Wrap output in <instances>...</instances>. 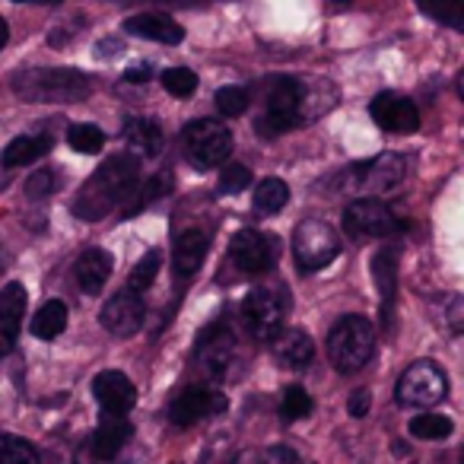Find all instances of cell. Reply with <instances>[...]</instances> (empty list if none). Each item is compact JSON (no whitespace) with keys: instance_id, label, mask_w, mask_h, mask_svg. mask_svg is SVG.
I'll return each instance as SVG.
<instances>
[{"instance_id":"1","label":"cell","mask_w":464,"mask_h":464,"mask_svg":"<svg viewBox=\"0 0 464 464\" xmlns=\"http://www.w3.org/2000/svg\"><path fill=\"white\" fill-rule=\"evenodd\" d=\"M137 181H140V162L130 153H118L90 175L73 200V217L80 219H102L115 210L121 200H130Z\"/></svg>"},{"instance_id":"2","label":"cell","mask_w":464,"mask_h":464,"mask_svg":"<svg viewBox=\"0 0 464 464\" xmlns=\"http://www.w3.org/2000/svg\"><path fill=\"white\" fill-rule=\"evenodd\" d=\"M14 92L23 102H80L92 92V83L71 67H35L16 73Z\"/></svg>"},{"instance_id":"3","label":"cell","mask_w":464,"mask_h":464,"mask_svg":"<svg viewBox=\"0 0 464 464\" xmlns=\"http://www.w3.org/2000/svg\"><path fill=\"white\" fill-rule=\"evenodd\" d=\"M375 331L362 315H343L328 334V356L331 366L343 375H353L372 360Z\"/></svg>"},{"instance_id":"4","label":"cell","mask_w":464,"mask_h":464,"mask_svg":"<svg viewBox=\"0 0 464 464\" xmlns=\"http://www.w3.org/2000/svg\"><path fill=\"white\" fill-rule=\"evenodd\" d=\"M181 150L194 169H217L229 160L232 134L226 124L213 121V118H198V121H188L181 130Z\"/></svg>"},{"instance_id":"5","label":"cell","mask_w":464,"mask_h":464,"mask_svg":"<svg viewBox=\"0 0 464 464\" xmlns=\"http://www.w3.org/2000/svg\"><path fill=\"white\" fill-rule=\"evenodd\" d=\"M404 169H407L404 156L382 153L375 160L356 162V166H350L341 175H347L343 188L353 194V200H360V198H382V194L394 191L401 185V179H404Z\"/></svg>"},{"instance_id":"6","label":"cell","mask_w":464,"mask_h":464,"mask_svg":"<svg viewBox=\"0 0 464 464\" xmlns=\"http://www.w3.org/2000/svg\"><path fill=\"white\" fill-rule=\"evenodd\" d=\"M286 312H290V293L280 290V286H258V290L248 293L246 305H242L248 331L261 343H271L284 331Z\"/></svg>"},{"instance_id":"7","label":"cell","mask_w":464,"mask_h":464,"mask_svg":"<svg viewBox=\"0 0 464 464\" xmlns=\"http://www.w3.org/2000/svg\"><path fill=\"white\" fill-rule=\"evenodd\" d=\"M341 255L337 232L322 219H303L293 232V258L299 274H318Z\"/></svg>"},{"instance_id":"8","label":"cell","mask_w":464,"mask_h":464,"mask_svg":"<svg viewBox=\"0 0 464 464\" xmlns=\"http://www.w3.org/2000/svg\"><path fill=\"white\" fill-rule=\"evenodd\" d=\"M445 394H449V379H445L442 366H436L432 360L411 362L394 388V398L401 407H432Z\"/></svg>"},{"instance_id":"9","label":"cell","mask_w":464,"mask_h":464,"mask_svg":"<svg viewBox=\"0 0 464 464\" xmlns=\"http://www.w3.org/2000/svg\"><path fill=\"white\" fill-rule=\"evenodd\" d=\"M343 226L353 239H382V236H394L398 229H404V219L379 198H360L350 200L343 210Z\"/></svg>"},{"instance_id":"10","label":"cell","mask_w":464,"mask_h":464,"mask_svg":"<svg viewBox=\"0 0 464 464\" xmlns=\"http://www.w3.org/2000/svg\"><path fill=\"white\" fill-rule=\"evenodd\" d=\"M296 124H303V83L284 77L271 86L265 118L258 121V134L277 137V134H284V130L296 128Z\"/></svg>"},{"instance_id":"11","label":"cell","mask_w":464,"mask_h":464,"mask_svg":"<svg viewBox=\"0 0 464 464\" xmlns=\"http://www.w3.org/2000/svg\"><path fill=\"white\" fill-rule=\"evenodd\" d=\"M229 258L236 261L242 274H252V277H261L274 267L277 261V252H274V242L267 239L265 232L258 229H239L229 242Z\"/></svg>"},{"instance_id":"12","label":"cell","mask_w":464,"mask_h":464,"mask_svg":"<svg viewBox=\"0 0 464 464\" xmlns=\"http://www.w3.org/2000/svg\"><path fill=\"white\" fill-rule=\"evenodd\" d=\"M143 318H147V303H143L140 293L134 290H121L102 305L99 312V322L109 334L115 337H130L143 328Z\"/></svg>"},{"instance_id":"13","label":"cell","mask_w":464,"mask_h":464,"mask_svg":"<svg viewBox=\"0 0 464 464\" xmlns=\"http://www.w3.org/2000/svg\"><path fill=\"white\" fill-rule=\"evenodd\" d=\"M369 115L388 134H413L420 128V111L413 99L401 96V92H379L369 105Z\"/></svg>"},{"instance_id":"14","label":"cell","mask_w":464,"mask_h":464,"mask_svg":"<svg viewBox=\"0 0 464 464\" xmlns=\"http://www.w3.org/2000/svg\"><path fill=\"white\" fill-rule=\"evenodd\" d=\"M223 411H226L223 394L213 392V388H204V385H191L169 404V420L185 430V426H194L204 417H213V413H223Z\"/></svg>"},{"instance_id":"15","label":"cell","mask_w":464,"mask_h":464,"mask_svg":"<svg viewBox=\"0 0 464 464\" xmlns=\"http://www.w3.org/2000/svg\"><path fill=\"white\" fill-rule=\"evenodd\" d=\"M92 394H96V401L102 404L105 413H118V417H128L130 407L137 404L134 382H130L124 372H118V369L99 372L96 382H92Z\"/></svg>"},{"instance_id":"16","label":"cell","mask_w":464,"mask_h":464,"mask_svg":"<svg viewBox=\"0 0 464 464\" xmlns=\"http://www.w3.org/2000/svg\"><path fill=\"white\" fill-rule=\"evenodd\" d=\"M232 360H236V337L223 324H210V331H204L198 343V362L213 379H223L229 372Z\"/></svg>"},{"instance_id":"17","label":"cell","mask_w":464,"mask_h":464,"mask_svg":"<svg viewBox=\"0 0 464 464\" xmlns=\"http://www.w3.org/2000/svg\"><path fill=\"white\" fill-rule=\"evenodd\" d=\"M23 315H26V290H23V284H7L0 290V356H7L14 350Z\"/></svg>"},{"instance_id":"18","label":"cell","mask_w":464,"mask_h":464,"mask_svg":"<svg viewBox=\"0 0 464 464\" xmlns=\"http://www.w3.org/2000/svg\"><path fill=\"white\" fill-rule=\"evenodd\" d=\"M271 350L274 360L286 369H305L315 360V343H312V337L303 328H284L271 341Z\"/></svg>"},{"instance_id":"19","label":"cell","mask_w":464,"mask_h":464,"mask_svg":"<svg viewBox=\"0 0 464 464\" xmlns=\"http://www.w3.org/2000/svg\"><path fill=\"white\" fill-rule=\"evenodd\" d=\"M111 267H115V261H111L109 252H102V248H86L77 258V265H73V277H77V286L86 296H99L102 286L109 284Z\"/></svg>"},{"instance_id":"20","label":"cell","mask_w":464,"mask_h":464,"mask_svg":"<svg viewBox=\"0 0 464 464\" xmlns=\"http://www.w3.org/2000/svg\"><path fill=\"white\" fill-rule=\"evenodd\" d=\"M207 252H210V239H207V232L200 229H185L175 236V248H172V258H175V274L179 277H191V274L200 271L204 265Z\"/></svg>"},{"instance_id":"21","label":"cell","mask_w":464,"mask_h":464,"mask_svg":"<svg viewBox=\"0 0 464 464\" xmlns=\"http://www.w3.org/2000/svg\"><path fill=\"white\" fill-rule=\"evenodd\" d=\"M130 432H134V426H130L128 417L102 413V420H99V426H96V436H92V451H96L99 461H111V458L124 449Z\"/></svg>"},{"instance_id":"22","label":"cell","mask_w":464,"mask_h":464,"mask_svg":"<svg viewBox=\"0 0 464 464\" xmlns=\"http://www.w3.org/2000/svg\"><path fill=\"white\" fill-rule=\"evenodd\" d=\"M124 29H128L130 35H137V39L160 42V45H181V42H185V29L162 14L130 16V20L124 23Z\"/></svg>"},{"instance_id":"23","label":"cell","mask_w":464,"mask_h":464,"mask_svg":"<svg viewBox=\"0 0 464 464\" xmlns=\"http://www.w3.org/2000/svg\"><path fill=\"white\" fill-rule=\"evenodd\" d=\"M372 274H375V286H379L382 296V322H392V309H394V296H398V252L394 248H382L372 258Z\"/></svg>"},{"instance_id":"24","label":"cell","mask_w":464,"mask_h":464,"mask_svg":"<svg viewBox=\"0 0 464 464\" xmlns=\"http://www.w3.org/2000/svg\"><path fill=\"white\" fill-rule=\"evenodd\" d=\"M124 140H128L130 156H160L162 150V128L153 118H128L124 124Z\"/></svg>"},{"instance_id":"25","label":"cell","mask_w":464,"mask_h":464,"mask_svg":"<svg viewBox=\"0 0 464 464\" xmlns=\"http://www.w3.org/2000/svg\"><path fill=\"white\" fill-rule=\"evenodd\" d=\"M48 150H52V137H45V134L14 137V140L4 147V153H0V166H4V169L29 166V162H35L39 156H45Z\"/></svg>"},{"instance_id":"26","label":"cell","mask_w":464,"mask_h":464,"mask_svg":"<svg viewBox=\"0 0 464 464\" xmlns=\"http://www.w3.org/2000/svg\"><path fill=\"white\" fill-rule=\"evenodd\" d=\"M64 328H67V305L61 303V299H48V303L35 312L33 334L39 337V341H54V337L64 334Z\"/></svg>"},{"instance_id":"27","label":"cell","mask_w":464,"mask_h":464,"mask_svg":"<svg viewBox=\"0 0 464 464\" xmlns=\"http://www.w3.org/2000/svg\"><path fill=\"white\" fill-rule=\"evenodd\" d=\"M286 204H290V185L280 179H265L258 185V191H255L252 210L258 213V217H274V213H280Z\"/></svg>"},{"instance_id":"28","label":"cell","mask_w":464,"mask_h":464,"mask_svg":"<svg viewBox=\"0 0 464 464\" xmlns=\"http://www.w3.org/2000/svg\"><path fill=\"white\" fill-rule=\"evenodd\" d=\"M407 430H411L413 439L439 442V439H449L451 436L455 423H451L449 417H442V413H420V417H413L411 423H407Z\"/></svg>"},{"instance_id":"29","label":"cell","mask_w":464,"mask_h":464,"mask_svg":"<svg viewBox=\"0 0 464 464\" xmlns=\"http://www.w3.org/2000/svg\"><path fill=\"white\" fill-rule=\"evenodd\" d=\"M175 188V179L169 172H160V175H153V179L143 185V191L137 194V204H130V207H124V219L128 217H137V213H143L150 204H156L160 198H166L169 191Z\"/></svg>"},{"instance_id":"30","label":"cell","mask_w":464,"mask_h":464,"mask_svg":"<svg viewBox=\"0 0 464 464\" xmlns=\"http://www.w3.org/2000/svg\"><path fill=\"white\" fill-rule=\"evenodd\" d=\"M67 143H71V150H77V153L96 156L99 150L105 147V134H102V128H96V124H71Z\"/></svg>"},{"instance_id":"31","label":"cell","mask_w":464,"mask_h":464,"mask_svg":"<svg viewBox=\"0 0 464 464\" xmlns=\"http://www.w3.org/2000/svg\"><path fill=\"white\" fill-rule=\"evenodd\" d=\"M420 7H423V14H430L432 20L445 23V26H464V0H420Z\"/></svg>"},{"instance_id":"32","label":"cell","mask_w":464,"mask_h":464,"mask_svg":"<svg viewBox=\"0 0 464 464\" xmlns=\"http://www.w3.org/2000/svg\"><path fill=\"white\" fill-rule=\"evenodd\" d=\"M0 464H39V451L20 436H0Z\"/></svg>"},{"instance_id":"33","label":"cell","mask_w":464,"mask_h":464,"mask_svg":"<svg viewBox=\"0 0 464 464\" xmlns=\"http://www.w3.org/2000/svg\"><path fill=\"white\" fill-rule=\"evenodd\" d=\"M312 407H315V404H312L309 392H305V388H299V385H290L284 392V401H280V417H284V423H296V420L309 417Z\"/></svg>"},{"instance_id":"34","label":"cell","mask_w":464,"mask_h":464,"mask_svg":"<svg viewBox=\"0 0 464 464\" xmlns=\"http://www.w3.org/2000/svg\"><path fill=\"white\" fill-rule=\"evenodd\" d=\"M160 267H162L160 252H147L134 265V271H130V286H128V290H134V293H140V296H143V293L153 286V280L160 277Z\"/></svg>"},{"instance_id":"35","label":"cell","mask_w":464,"mask_h":464,"mask_svg":"<svg viewBox=\"0 0 464 464\" xmlns=\"http://www.w3.org/2000/svg\"><path fill=\"white\" fill-rule=\"evenodd\" d=\"M160 80H162V90L179 99H188L198 90V73L188 71V67H169V71H162Z\"/></svg>"},{"instance_id":"36","label":"cell","mask_w":464,"mask_h":464,"mask_svg":"<svg viewBox=\"0 0 464 464\" xmlns=\"http://www.w3.org/2000/svg\"><path fill=\"white\" fill-rule=\"evenodd\" d=\"M217 109L226 118H239L248 109V92L242 86H223L217 90Z\"/></svg>"},{"instance_id":"37","label":"cell","mask_w":464,"mask_h":464,"mask_svg":"<svg viewBox=\"0 0 464 464\" xmlns=\"http://www.w3.org/2000/svg\"><path fill=\"white\" fill-rule=\"evenodd\" d=\"M252 185V172H248V166H226L223 175H219V191L223 194H239L246 191V188Z\"/></svg>"},{"instance_id":"38","label":"cell","mask_w":464,"mask_h":464,"mask_svg":"<svg viewBox=\"0 0 464 464\" xmlns=\"http://www.w3.org/2000/svg\"><path fill=\"white\" fill-rule=\"evenodd\" d=\"M54 191V175L48 172V169H39V172H33L29 175V181H26V194L33 200H42V198H48V194Z\"/></svg>"},{"instance_id":"39","label":"cell","mask_w":464,"mask_h":464,"mask_svg":"<svg viewBox=\"0 0 464 464\" xmlns=\"http://www.w3.org/2000/svg\"><path fill=\"white\" fill-rule=\"evenodd\" d=\"M369 407H372V394H369L366 388H356V392L350 394V401H347L350 417L362 420V417H366V413H369Z\"/></svg>"},{"instance_id":"40","label":"cell","mask_w":464,"mask_h":464,"mask_svg":"<svg viewBox=\"0 0 464 464\" xmlns=\"http://www.w3.org/2000/svg\"><path fill=\"white\" fill-rule=\"evenodd\" d=\"M150 77H153V71H150V64L128 67V71H124V80H128V83H147Z\"/></svg>"},{"instance_id":"41","label":"cell","mask_w":464,"mask_h":464,"mask_svg":"<svg viewBox=\"0 0 464 464\" xmlns=\"http://www.w3.org/2000/svg\"><path fill=\"white\" fill-rule=\"evenodd\" d=\"M449 324H451V331H461V299H451L449 303Z\"/></svg>"},{"instance_id":"42","label":"cell","mask_w":464,"mask_h":464,"mask_svg":"<svg viewBox=\"0 0 464 464\" xmlns=\"http://www.w3.org/2000/svg\"><path fill=\"white\" fill-rule=\"evenodd\" d=\"M105 54H118V42H99V58Z\"/></svg>"},{"instance_id":"43","label":"cell","mask_w":464,"mask_h":464,"mask_svg":"<svg viewBox=\"0 0 464 464\" xmlns=\"http://www.w3.org/2000/svg\"><path fill=\"white\" fill-rule=\"evenodd\" d=\"M7 39H10V26H7V20L0 16V48L7 45Z\"/></svg>"},{"instance_id":"44","label":"cell","mask_w":464,"mask_h":464,"mask_svg":"<svg viewBox=\"0 0 464 464\" xmlns=\"http://www.w3.org/2000/svg\"><path fill=\"white\" fill-rule=\"evenodd\" d=\"M45 4H61V0H45Z\"/></svg>"},{"instance_id":"45","label":"cell","mask_w":464,"mask_h":464,"mask_svg":"<svg viewBox=\"0 0 464 464\" xmlns=\"http://www.w3.org/2000/svg\"><path fill=\"white\" fill-rule=\"evenodd\" d=\"M16 4H26V0H16Z\"/></svg>"}]
</instances>
